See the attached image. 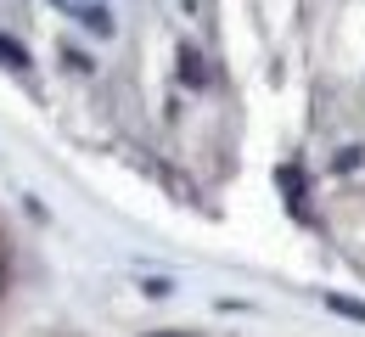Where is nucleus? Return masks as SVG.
Here are the masks:
<instances>
[{
  "instance_id": "nucleus-1",
  "label": "nucleus",
  "mask_w": 365,
  "mask_h": 337,
  "mask_svg": "<svg viewBox=\"0 0 365 337\" xmlns=\"http://www.w3.org/2000/svg\"><path fill=\"white\" fill-rule=\"evenodd\" d=\"M79 11H85V23H91L96 34H107V28H113V17H107L101 6H79Z\"/></svg>"
},
{
  "instance_id": "nucleus-5",
  "label": "nucleus",
  "mask_w": 365,
  "mask_h": 337,
  "mask_svg": "<svg viewBox=\"0 0 365 337\" xmlns=\"http://www.w3.org/2000/svg\"><path fill=\"white\" fill-rule=\"evenodd\" d=\"M56 6H79V0H56Z\"/></svg>"
},
{
  "instance_id": "nucleus-2",
  "label": "nucleus",
  "mask_w": 365,
  "mask_h": 337,
  "mask_svg": "<svg viewBox=\"0 0 365 337\" xmlns=\"http://www.w3.org/2000/svg\"><path fill=\"white\" fill-rule=\"evenodd\" d=\"M180 73H185V79H191V85H202V62H197V56H191V51H185V62H180Z\"/></svg>"
},
{
  "instance_id": "nucleus-3",
  "label": "nucleus",
  "mask_w": 365,
  "mask_h": 337,
  "mask_svg": "<svg viewBox=\"0 0 365 337\" xmlns=\"http://www.w3.org/2000/svg\"><path fill=\"white\" fill-rule=\"evenodd\" d=\"M331 309H343V315H354V321H365V304H354V298H331Z\"/></svg>"
},
{
  "instance_id": "nucleus-4",
  "label": "nucleus",
  "mask_w": 365,
  "mask_h": 337,
  "mask_svg": "<svg viewBox=\"0 0 365 337\" xmlns=\"http://www.w3.org/2000/svg\"><path fill=\"white\" fill-rule=\"evenodd\" d=\"M0 62H17V68H23V51L11 46V40H0Z\"/></svg>"
},
{
  "instance_id": "nucleus-6",
  "label": "nucleus",
  "mask_w": 365,
  "mask_h": 337,
  "mask_svg": "<svg viewBox=\"0 0 365 337\" xmlns=\"http://www.w3.org/2000/svg\"><path fill=\"white\" fill-rule=\"evenodd\" d=\"M158 337H180V332H158Z\"/></svg>"
}]
</instances>
